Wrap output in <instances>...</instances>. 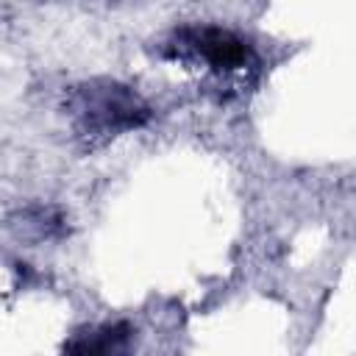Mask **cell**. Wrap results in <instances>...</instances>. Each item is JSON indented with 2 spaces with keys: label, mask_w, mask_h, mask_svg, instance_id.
<instances>
[{
  "label": "cell",
  "mask_w": 356,
  "mask_h": 356,
  "mask_svg": "<svg viewBox=\"0 0 356 356\" xmlns=\"http://www.w3.org/2000/svg\"><path fill=\"white\" fill-rule=\"evenodd\" d=\"M67 114L78 136L89 142L142 128L150 120L147 103L131 86L111 78L78 83L67 97Z\"/></svg>",
  "instance_id": "6da1fadb"
},
{
  "label": "cell",
  "mask_w": 356,
  "mask_h": 356,
  "mask_svg": "<svg viewBox=\"0 0 356 356\" xmlns=\"http://www.w3.org/2000/svg\"><path fill=\"white\" fill-rule=\"evenodd\" d=\"M175 53L186 56L197 64H203L206 70L217 72V75H236L253 67V50L250 44L236 36L228 28H217V25H203V28H184L181 33H175Z\"/></svg>",
  "instance_id": "7a4b0ae2"
},
{
  "label": "cell",
  "mask_w": 356,
  "mask_h": 356,
  "mask_svg": "<svg viewBox=\"0 0 356 356\" xmlns=\"http://www.w3.org/2000/svg\"><path fill=\"white\" fill-rule=\"evenodd\" d=\"M134 331L125 323H103L95 325L89 331L75 334V339H70L64 348L72 353H120L128 348Z\"/></svg>",
  "instance_id": "3957f363"
},
{
  "label": "cell",
  "mask_w": 356,
  "mask_h": 356,
  "mask_svg": "<svg viewBox=\"0 0 356 356\" xmlns=\"http://www.w3.org/2000/svg\"><path fill=\"white\" fill-rule=\"evenodd\" d=\"M11 231L19 236V239H28V242H42V239H50L61 231V217L56 209H25L19 211L14 220H11Z\"/></svg>",
  "instance_id": "277c9868"
}]
</instances>
